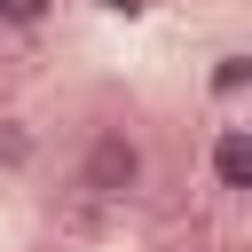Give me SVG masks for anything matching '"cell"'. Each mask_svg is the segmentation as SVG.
<instances>
[{
    "instance_id": "obj_1",
    "label": "cell",
    "mask_w": 252,
    "mask_h": 252,
    "mask_svg": "<svg viewBox=\"0 0 252 252\" xmlns=\"http://www.w3.org/2000/svg\"><path fill=\"white\" fill-rule=\"evenodd\" d=\"M142 181H150V142H142V126H126V118L94 126L87 150H79V189H87L94 205H134Z\"/></svg>"
},
{
    "instance_id": "obj_2",
    "label": "cell",
    "mask_w": 252,
    "mask_h": 252,
    "mask_svg": "<svg viewBox=\"0 0 252 252\" xmlns=\"http://www.w3.org/2000/svg\"><path fill=\"white\" fill-rule=\"evenodd\" d=\"M205 158H213V189L220 197H252V126H220Z\"/></svg>"
},
{
    "instance_id": "obj_3",
    "label": "cell",
    "mask_w": 252,
    "mask_h": 252,
    "mask_svg": "<svg viewBox=\"0 0 252 252\" xmlns=\"http://www.w3.org/2000/svg\"><path fill=\"white\" fill-rule=\"evenodd\" d=\"M205 94H213L220 110H236V102L252 94V55H244V47H228V55H213V71H205Z\"/></svg>"
},
{
    "instance_id": "obj_4",
    "label": "cell",
    "mask_w": 252,
    "mask_h": 252,
    "mask_svg": "<svg viewBox=\"0 0 252 252\" xmlns=\"http://www.w3.org/2000/svg\"><path fill=\"white\" fill-rule=\"evenodd\" d=\"M32 158H39V126L16 118V110H0V173H24Z\"/></svg>"
},
{
    "instance_id": "obj_5",
    "label": "cell",
    "mask_w": 252,
    "mask_h": 252,
    "mask_svg": "<svg viewBox=\"0 0 252 252\" xmlns=\"http://www.w3.org/2000/svg\"><path fill=\"white\" fill-rule=\"evenodd\" d=\"M55 16V0H0V32H39Z\"/></svg>"
},
{
    "instance_id": "obj_6",
    "label": "cell",
    "mask_w": 252,
    "mask_h": 252,
    "mask_svg": "<svg viewBox=\"0 0 252 252\" xmlns=\"http://www.w3.org/2000/svg\"><path fill=\"white\" fill-rule=\"evenodd\" d=\"M102 8H126V16H134V8H150V0H102Z\"/></svg>"
}]
</instances>
